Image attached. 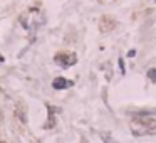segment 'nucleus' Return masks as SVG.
Listing matches in <instances>:
<instances>
[{"label":"nucleus","mask_w":156,"mask_h":143,"mask_svg":"<svg viewBox=\"0 0 156 143\" xmlns=\"http://www.w3.org/2000/svg\"><path fill=\"white\" fill-rule=\"evenodd\" d=\"M129 130L134 136H143V135H153L156 131V120L149 116H136L131 120Z\"/></svg>","instance_id":"obj_1"},{"label":"nucleus","mask_w":156,"mask_h":143,"mask_svg":"<svg viewBox=\"0 0 156 143\" xmlns=\"http://www.w3.org/2000/svg\"><path fill=\"white\" fill-rule=\"evenodd\" d=\"M54 63L57 64L59 67H72L74 64H77V54L76 52H71V51H64V52H57L54 56Z\"/></svg>","instance_id":"obj_2"},{"label":"nucleus","mask_w":156,"mask_h":143,"mask_svg":"<svg viewBox=\"0 0 156 143\" xmlns=\"http://www.w3.org/2000/svg\"><path fill=\"white\" fill-rule=\"evenodd\" d=\"M74 86V81L71 79H65V77L62 76H57L54 77V81H52V88L55 89V91H62V89H69Z\"/></svg>","instance_id":"obj_3"},{"label":"nucleus","mask_w":156,"mask_h":143,"mask_svg":"<svg viewBox=\"0 0 156 143\" xmlns=\"http://www.w3.org/2000/svg\"><path fill=\"white\" fill-rule=\"evenodd\" d=\"M116 27V20H114L111 15H104V17L101 19V22H99V29H101V32H111V30Z\"/></svg>","instance_id":"obj_4"},{"label":"nucleus","mask_w":156,"mask_h":143,"mask_svg":"<svg viewBox=\"0 0 156 143\" xmlns=\"http://www.w3.org/2000/svg\"><path fill=\"white\" fill-rule=\"evenodd\" d=\"M146 77H148L151 83L156 84V67H149V69L146 71Z\"/></svg>","instance_id":"obj_5"},{"label":"nucleus","mask_w":156,"mask_h":143,"mask_svg":"<svg viewBox=\"0 0 156 143\" xmlns=\"http://www.w3.org/2000/svg\"><path fill=\"white\" fill-rule=\"evenodd\" d=\"M118 66H119V73L121 74H126V66H124V59L123 57L118 59Z\"/></svg>","instance_id":"obj_6"},{"label":"nucleus","mask_w":156,"mask_h":143,"mask_svg":"<svg viewBox=\"0 0 156 143\" xmlns=\"http://www.w3.org/2000/svg\"><path fill=\"white\" fill-rule=\"evenodd\" d=\"M134 56H136V49H129V51H128V54H126V57L133 59Z\"/></svg>","instance_id":"obj_7"},{"label":"nucleus","mask_w":156,"mask_h":143,"mask_svg":"<svg viewBox=\"0 0 156 143\" xmlns=\"http://www.w3.org/2000/svg\"><path fill=\"white\" fill-rule=\"evenodd\" d=\"M4 63H5V57H4L2 54H0V64H4Z\"/></svg>","instance_id":"obj_8"},{"label":"nucleus","mask_w":156,"mask_h":143,"mask_svg":"<svg viewBox=\"0 0 156 143\" xmlns=\"http://www.w3.org/2000/svg\"><path fill=\"white\" fill-rule=\"evenodd\" d=\"M154 4H156V0H154Z\"/></svg>","instance_id":"obj_9"}]
</instances>
